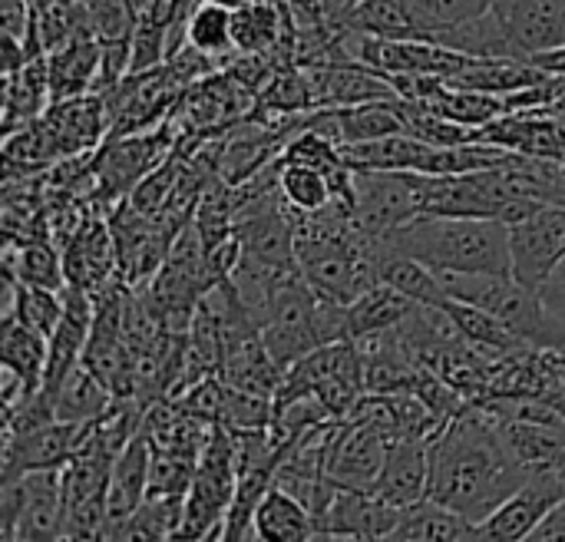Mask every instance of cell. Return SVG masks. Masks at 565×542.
Segmentation results:
<instances>
[{
  "label": "cell",
  "mask_w": 565,
  "mask_h": 542,
  "mask_svg": "<svg viewBox=\"0 0 565 542\" xmlns=\"http://www.w3.org/2000/svg\"><path fill=\"white\" fill-rule=\"evenodd\" d=\"M530 474L513 457L503 417L473 401L430 440V500L483 523L493 517Z\"/></svg>",
  "instance_id": "1"
},
{
  "label": "cell",
  "mask_w": 565,
  "mask_h": 542,
  "mask_svg": "<svg viewBox=\"0 0 565 542\" xmlns=\"http://www.w3.org/2000/svg\"><path fill=\"white\" fill-rule=\"evenodd\" d=\"M33 23V0H0V26L7 36L26 40Z\"/></svg>",
  "instance_id": "35"
},
{
  "label": "cell",
  "mask_w": 565,
  "mask_h": 542,
  "mask_svg": "<svg viewBox=\"0 0 565 542\" xmlns=\"http://www.w3.org/2000/svg\"><path fill=\"white\" fill-rule=\"evenodd\" d=\"M500 0H407L420 36H434L490 13Z\"/></svg>",
  "instance_id": "31"
},
{
  "label": "cell",
  "mask_w": 565,
  "mask_h": 542,
  "mask_svg": "<svg viewBox=\"0 0 565 542\" xmlns=\"http://www.w3.org/2000/svg\"><path fill=\"white\" fill-rule=\"evenodd\" d=\"M397 252H407L434 272H473V275H513L510 225L497 219L460 215H417L407 225L384 235Z\"/></svg>",
  "instance_id": "2"
},
{
  "label": "cell",
  "mask_w": 565,
  "mask_h": 542,
  "mask_svg": "<svg viewBox=\"0 0 565 542\" xmlns=\"http://www.w3.org/2000/svg\"><path fill=\"white\" fill-rule=\"evenodd\" d=\"M238 490L235 434L222 424L212 427L209 444L199 454L195 477L185 490V517L179 540H222L225 513Z\"/></svg>",
  "instance_id": "3"
},
{
  "label": "cell",
  "mask_w": 565,
  "mask_h": 542,
  "mask_svg": "<svg viewBox=\"0 0 565 542\" xmlns=\"http://www.w3.org/2000/svg\"><path fill=\"white\" fill-rule=\"evenodd\" d=\"M430 176L411 169H354V225L384 238L424 212Z\"/></svg>",
  "instance_id": "4"
},
{
  "label": "cell",
  "mask_w": 565,
  "mask_h": 542,
  "mask_svg": "<svg viewBox=\"0 0 565 542\" xmlns=\"http://www.w3.org/2000/svg\"><path fill=\"white\" fill-rule=\"evenodd\" d=\"M536 295H540L543 308L565 328V258L556 265V272L543 281V288Z\"/></svg>",
  "instance_id": "36"
},
{
  "label": "cell",
  "mask_w": 565,
  "mask_h": 542,
  "mask_svg": "<svg viewBox=\"0 0 565 542\" xmlns=\"http://www.w3.org/2000/svg\"><path fill=\"white\" fill-rule=\"evenodd\" d=\"M371 490L401 510L427 500V493H430V440H417V437L391 440L387 460H384L377 480L371 483Z\"/></svg>",
  "instance_id": "16"
},
{
  "label": "cell",
  "mask_w": 565,
  "mask_h": 542,
  "mask_svg": "<svg viewBox=\"0 0 565 542\" xmlns=\"http://www.w3.org/2000/svg\"><path fill=\"white\" fill-rule=\"evenodd\" d=\"M533 542H556L565 540V500L536 527V533L530 536Z\"/></svg>",
  "instance_id": "37"
},
{
  "label": "cell",
  "mask_w": 565,
  "mask_h": 542,
  "mask_svg": "<svg viewBox=\"0 0 565 542\" xmlns=\"http://www.w3.org/2000/svg\"><path fill=\"white\" fill-rule=\"evenodd\" d=\"M281 199L295 212H321L331 205V182L321 169L305 166V162H285L281 159Z\"/></svg>",
  "instance_id": "33"
},
{
  "label": "cell",
  "mask_w": 565,
  "mask_h": 542,
  "mask_svg": "<svg viewBox=\"0 0 565 542\" xmlns=\"http://www.w3.org/2000/svg\"><path fill=\"white\" fill-rule=\"evenodd\" d=\"M331 116H334V129H338V142L341 146L404 132V119H401L397 99H374V103L341 106V109H331Z\"/></svg>",
  "instance_id": "24"
},
{
  "label": "cell",
  "mask_w": 565,
  "mask_h": 542,
  "mask_svg": "<svg viewBox=\"0 0 565 542\" xmlns=\"http://www.w3.org/2000/svg\"><path fill=\"white\" fill-rule=\"evenodd\" d=\"M255 540L271 542H305L318 540V527H315V513L291 497L281 487H268V493L262 497L258 510H255Z\"/></svg>",
  "instance_id": "21"
},
{
  "label": "cell",
  "mask_w": 565,
  "mask_h": 542,
  "mask_svg": "<svg viewBox=\"0 0 565 542\" xmlns=\"http://www.w3.org/2000/svg\"><path fill=\"white\" fill-rule=\"evenodd\" d=\"M63 272H66V285L86 288L89 295L103 291L113 278H119L109 219L99 215L83 219V225L73 232V238L63 248Z\"/></svg>",
  "instance_id": "15"
},
{
  "label": "cell",
  "mask_w": 565,
  "mask_h": 542,
  "mask_svg": "<svg viewBox=\"0 0 565 542\" xmlns=\"http://www.w3.org/2000/svg\"><path fill=\"white\" fill-rule=\"evenodd\" d=\"M175 149L169 126L162 123L152 132L113 136L93 152V199L96 202H122L132 189Z\"/></svg>",
  "instance_id": "6"
},
{
  "label": "cell",
  "mask_w": 565,
  "mask_h": 542,
  "mask_svg": "<svg viewBox=\"0 0 565 542\" xmlns=\"http://www.w3.org/2000/svg\"><path fill=\"white\" fill-rule=\"evenodd\" d=\"M404 510L371 487H338L328 510L315 520L318 540H391Z\"/></svg>",
  "instance_id": "9"
},
{
  "label": "cell",
  "mask_w": 565,
  "mask_h": 542,
  "mask_svg": "<svg viewBox=\"0 0 565 542\" xmlns=\"http://www.w3.org/2000/svg\"><path fill=\"white\" fill-rule=\"evenodd\" d=\"M149 467H152V440L146 437V431H139L113 464L99 540H126L132 513L149 497Z\"/></svg>",
  "instance_id": "12"
},
{
  "label": "cell",
  "mask_w": 565,
  "mask_h": 542,
  "mask_svg": "<svg viewBox=\"0 0 565 542\" xmlns=\"http://www.w3.org/2000/svg\"><path fill=\"white\" fill-rule=\"evenodd\" d=\"M212 3H222V7H228V10H238V7H245V3H252V0H212Z\"/></svg>",
  "instance_id": "38"
},
{
  "label": "cell",
  "mask_w": 565,
  "mask_h": 542,
  "mask_svg": "<svg viewBox=\"0 0 565 542\" xmlns=\"http://www.w3.org/2000/svg\"><path fill=\"white\" fill-rule=\"evenodd\" d=\"M391 540L397 542H463L480 540V523H473L470 517L437 503V500H420L414 507L404 510L397 530L391 533Z\"/></svg>",
  "instance_id": "20"
},
{
  "label": "cell",
  "mask_w": 565,
  "mask_h": 542,
  "mask_svg": "<svg viewBox=\"0 0 565 542\" xmlns=\"http://www.w3.org/2000/svg\"><path fill=\"white\" fill-rule=\"evenodd\" d=\"M99 60H103V43L99 36H76L56 50L46 53L50 63V93L56 99L83 96L93 93L96 76H99Z\"/></svg>",
  "instance_id": "18"
},
{
  "label": "cell",
  "mask_w": 565,
  "mask_h": 542,
  "mask_svg": "<svg viewBox=\"0 0 565 542\" xmlns=\"http://www.w3.org/2000/svg\"><path fill=\"white\" fill-rule=\"evenodd\" d=\"M3 315H13L17 321H23L26 328H33L36 334H43L50 341V334L56 331V325L63 318V291L33 288L23 281H7Z\"/></svg>",
  "instance_id": "29"
},
{
  "label": "cell",
  "mask_w": 565,
  "mask_h": 542,
  "mask_svg": "<svg viewBox=\"0 0 565 542\" xmlns=\"http://www.w3.org/2000/svg\"><path fill=\"white\" fill-rule=\"evenodd\" d=\"M344 30L348 33H367V36H420L411 17L407 0H354L344 10Z\"/></svg>",
  "instance_id": "27"
},
{
  "label": "cell",
  "mask_w": 565,
  "mask_h": 542,
  "mask_svg": "<svg viewBox=\"0 0 565 542\" xmlns=\"http://www.w3.org/2000/svg\"><path fill=\"white\" fill-rule=\"evenodd\" d=\"M40 123L56 149V159H66V156L93 152L106 142L109 106H106V96L93 89L83 96L50 103V109L40 116Z\"/></svg>",
  "instance_id": "10"
},
{
  "label": "cell",
  "mask_w": 565,
  "mask_h": 542,
  "mask_svg": "<svg viewBox=\"0 0 565 542\" xmlns=\"http://www.w3.org/2000/svg\"><path fill=\"white\" fill-rule=\"evenodd\" d=\"M83 437L86 424H66L56 417L36 427L3 434L0 480H13L33 470H63L70 457L83 447Z\"/></svg>",
  "instance_id": "8"
},
{
  "label": "cell",
  "mask_w": 565,
  "mask_h": 542,
  "mask_svg": "<svg viewBox=\"0 0 565 542\" xmlns=\"http://www.w3.org/2000/svg\"><path fill=\"white\" fill-rule=\"evenodd\" d=\"M553 113H556V116H559V119H563V123H565V93H563V96H559V103L553 106Z\"/></svg>",
  "instance_id": "40"
},
{
  "label": "cell",
  "mask_w": 565,
  "mask_h": 542,
  "mask_svg": "<svg viewBox=\"0 0 565 542\" xmlns=\"http://www.w3.org/2000/svg\"><path fill=\"white\" fill-rule=\"evenodd\" d=\"M565 500L563 474H536L530 477L493 517L480 523V540H530L536 527Z\"/></svg>",
  "instance_id": "11"
},
{
  "label": "cell",
  "mask_w": 565,
  "mask_h": 542,
  "mask_svg": "<svg viewBox=\"0 0 565 542\" xmlns=\"http://www.w3.org/2000/svg\"><path fill=\"white\" fill-rule=\"evenodd\" d=\"M113 404H116V394L89 368L79 364L63 381V387L56 394V421H66V424H93Z\"/></svg>",
  "instance_id": "26"
},
{
  "label": "cell",
  "mask_w": 565,
  "mask_h": 542,
  "mask_svg": "<svg viewBox=\"0 0 565 542\" xmlns=\"http://www.w3.org/2000/svg\"><path fill=\"white\" fill-rule=\"evenodd\" d=\"M46 351H50V341L43 334H36L33 328H26L13 315H3V328H0V361H3V368L17 371L33 391H40V384H43Z\"/></svg>",
  "instance_id": "25"
},
{
  "label": "cell",
  "mask_w": 565,
  "mask_h": 542,
  "mask_svg": "<svg viewBox=\"0 0 565 542\" xmlns=\"http://www.w3.org/2000/svg\"><path fill=\"white\" fill-rule=\"evenodd\" d=\"M0 540H63V470L0 480Z\"/></svg>",
  "instance_id": "5"
},
{
  "label": "cell",
  "mask_w": 565,
  "mask_h": 542,
  "mask_svg": "<svg viewBox=\"0 0 565 542\" xmlns=\"http://www.w3.org/2000/svg\"><path fill=\"white\" fill-rule=\"evenodd\" d=\"M391 440L361 421H338L328 447V477L338 487H371L387 460Z\"/></svg>",
  "instance_id": "14"
},
{
  "label": "cell",
  "mask_w": 565,
  "mask_h": 542,
  "mask_svg": "<svg viewBox=\"0 0 565 542\" xmlns=\"http://www.w3.org/2000/svg\"><path fill=\"white\" fill-rule=\"evenodd\" d=\"M56 3H63V0H33V10H50Z\"/></svg>",
  "instance_id": "39"
},
{
  "label": "cell",
  "mask_w": 565,
  "mask_h": 542,
  "mask_svg": "<svg viewBox=\"0 0 565 542\" xmlns=\"http://www.w3.org/2000/svg\"><path fill=\"white\" fill-rule=\"evenodd\" d=\"M189 46H195L199 53L218 60L222 66L238 53L235 40H232V10L212 0H202L192 17H189V30H185Z\"/></svg>",
  "instance_id": "30"
},
{
  "label": "cell",
  "mask_w": 565,
  "mask_h": 542,
  "mask_svg": "<svg viewBox=\"0 0 565 542\" xmlns=\"http://www.w3.org/2000/svg\"><path fill=\"white\" fill-rule=\"evenodd\" d=\"M374 258H377V278L391 288H397L401 295H407L417 305H444L450 295L440 281V275L424 265L420 258L391 248L384 238H374Z\"/></svg>",
  "instance_id": "17"
},
{
  "label": "cell",
  "mask_w": 565,
  "mask_h": 542,
  "mask_svg": "<svg viewBox=\"0 0 565 542\" xmlns=\"http://www.w3.org/2000/svg\"><path fill=\"white\" fill-rule=\"evenodd\" d=\"M185 517V497H156L149 493L132 513L126 540H179Z\"/></svg>",
  "instance_id": "32"
},
{
  "label": "cell",
  "mask_w": 565,
  "mask_h": 542,
  "mask_svg": "<svg viewBox=\"0 0 565 542\" xmlns=\"http://www.w3.org/2000/svg\"><path fill=\"white\" fill-rule=\"evenodd\" d=\"M344 159L354 169H411V172H424L430 176V162L437 146L411 136V132H394V136H381V139H367V142H351L341 146Z\"/></svg>",
  "instance_id": "19"
},
{
  "label": "cell",
  "mask_w": 565,
  "mask_h": 542,
  "mask_svg": "<svg viewBox=\"0 0 565 542\" xmlns=\"http://www.w3.org/2000/svg\"><path fill=\"white\" fill-rule=\"evenodd\" d=\"M440 308L450 315V321L460 331V338L470 341L477 351H483L490 358H503V354H513L520 348H530L497 315H490L487 308H477V305H467V301H457V298H447Z\"/></svg>",
  "instance_id": "23"
},
{
  "label": "cell",
  "mask_w": 565,
  "mask_h": 542,
  "mask_svg": "<svg viewBox=\"0 0 565 542\" xmlns=\"http://www.w3.org/2000/svg\"><path fill=\"white\" fill-rule=\"evenodd\" d=\"M510 258L513 278L540 291L565 258V205H546L536 215L510 225Z\"/></svg>",
  "instance_id": "7"
},
{
  "label": "cell",
  "mask_w": 565,
  "mask_h": 542,
  "mask_svg": "<svg viewBox=\"0 0 565 542\" xmlns=\"http://www.w3.org/2000/svg\"><path fill=\"white\" fill-rule=\"evenodd\" d=\"M354 0H288L298 26H344V10Z\"/></svg>",
  "instance_id": "34"
},
{
  "label": "cell",
  "mask_w": 565,
  "mask_h": 542,
  "mask_svg": "<svg viewBox=\"0 0 565 542\" xmlns=\"http://www.w3.org/2000/svg\"><path fill=\"white\" fill-rule=\"evenodd\" d=\"M417 308V301H411L407 295H401L397 288L377 281L371 285L364 295H358L351 305H348V331L351 338H371V334H381V331H391L397 328L401 321H407V315Z\"/></svg>",
  "instance_id": "22"
},
{
  "label": "cell",
  "mask_w": 565,
  "mask_h": 542,
  "mask_svg": "<svg viewBox=\"0 0 565 542\" xmlns=\"http://www.w3.org/2000/svg\"><path fill=\"white\" fill-rule=\"evenodd\" d=\"M424 109H434L454 123H463L470 129H480L487 126L490 119H497L500 113H507V99L497 96V93H483V89H463V86H454L447 83L440 93H434L427 103H417Z\"/></svg>",
  "instance_id": "28"
},
{
  "label": "cell",
  "mask_w": 565,
  "mask_h": 542,
  "mask_svg": "<svg viewBox=\"0 0 565 542\" xmlns=\"http://www.w3.org/2000/svg\"><path fill=\"white\" fill-rule=\"evenodd\" d=\"M493 13L520 60L565 46V0H500Z\"/></svg>",
  "instance_id": "13"
}]
</instances>
